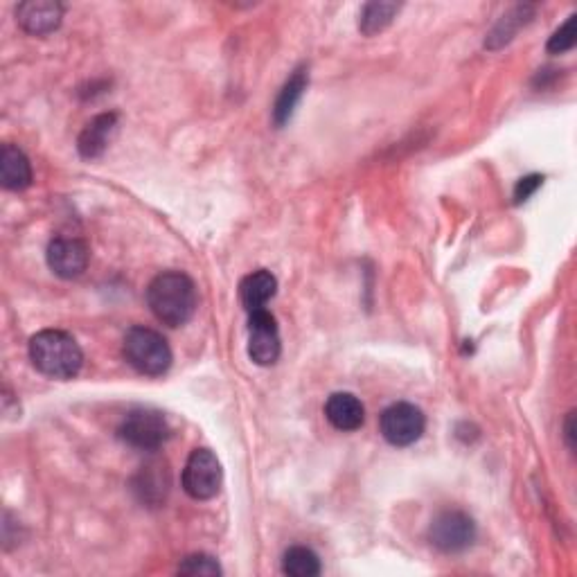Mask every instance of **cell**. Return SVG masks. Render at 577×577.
Instances as JSON below:
<instances>
[{
  "label": "cell",
  "mask_w": 577,
  "mask_h": 577,
  "mask_svg": "<svg viewBox=\"0 0 577 577\" xmlns=\"http://www.w3.org/2000/svg\"><path fill=\"white\" fill-rule=\"evenodd\" d=\"M170 433L172 429L165 415L152 411V408H136V411L127 413L118 429L120 440L140 451H158L170 438Z\"/></svg>",
  "instance_id": "4"
},
{
  "label": "cell",
  "mask_w": 577,
  "mask_h": 577,
  "mask_svg": "<svg viewBox=\"0 0 577 577\" xmlns=\"http://www.w3.org/2000/svg\"><path fill=\"white\" fill-rule=\"evenodd\" d=\"M32 366L50 379H73L84 366V352L73 336L61 330H43L30 341Z\"/></svg>",
  "instance_id": "2"
},
{
  "label": "cell",
  "mask_w": 577,
  "mask_h": 577,
  "mask_svg": "<svg viewBox=\"0 0 577 577\" xmlns=\"http://www.w3.org/2000/svg\"><path fill=\"white\" fill-rule=\"evenodd\" d=\"M325 417L334 429L343 433L357 431L366 422V408L361 399L352 393H334L325 404Z\"/></svg>",
  "instance_id": "11"
},
{
  "label": "cell",
  "mask_w": 577,
  "mask_h": 577,
  "mask_svg": "<svg viewBox=\"0 0 577 577\" xmlns=\"http://www.w3.org/2000/svg\"><path fill=\"white\" fill-rule=\"evenodd\" d=\"M429 539L442 553H460L474 544L476 523L469 514L460 510H445L433 519Z\"/></svg>",
  "instance_id": "7"
},
{
  "label": "cell",
  "mask_w": 577,
  "mask_h": 577,
  "mask_svg": "<svg viewBox=\"0 0 577 577\" xmlns=\"http://www.w3.org/2000/svg\"><path fill=\"white\" fill-rule=\"evenodd\" d=\"M179 573L181 575H192V577H197V575H221V566L215 557H210L206 553H194V555H188L181 562L179 566Z\"/></svg>",
  "instance_id": "19"
},
{
  "label": "cell",
  "mask_w": 577,
  "mask_h": 577,
  "mask_svg": "<svg viewBox=\"0 0 577 577\" xmlns=\"http://www.w3.org/2000/svg\"><path fill=\"white\" fill-rule=\"evenodd\" d=\"M379 429L388 445L411 447L422 438L426 429V417L415 404L397 402L381 413Z\"/></svg>",
  "instance_id": "6"
},
{
  "label": "cell",
  "mask_w": 577,
  "mask_h": 577,
  "mask_svg": "<svg viewBox=\"0 0 577 577\" xmlns=\"http://www.w3.org/2000/svg\"><path fill=\"white\" fill-rule=\"evenodd\" d=\"M575 25H577V16L571 14L566 19V23L562 25V28L555 30L553 37L548 39V52H550V55H564V52L573 50L575 37H577Z\"/></svg>",
  "instance_id": "20"
},
{
  "label": "cell",
  "mask_w": 577,
  "mask_h": 577,
  "mask_svg": "<svg viewBox=\"0 0 577 577\" xmlns=\"http://www.w3.org/2000/svg\"><path fill=\"white\" fill-rule=\"evenodd\" d=\"M61 19H64V7L55 0H28L16 7V23L34 37H46L55 32Z\"/></svg>",
  "instance_id": "10"
},
{
  "label": "cell",
  "mask_w": 577,
  "mask_h": 577,
  "mask_svg": "<svg viewBox=\"0 0 577 577\" xmlns=\"http://www.w3.org/2000/svg\"><path fill=\"white\" fill-rule=\"evenodd\" d=\"M528 16H532V7H528V5L514 7V10L508 16H503V21L496 25L490 37H487V46H490V48H501L503 43H508L514 37V34H517V30L521 28V25L530 21Z\"/></svg>",
  "instance_id": "18"
},
{
  "label": "cell",
  "mask_w": 577,
  "mask_h": 577,
  "mask_svg": "<svg viewBox=\"0 0 577 577\" xmlns=\"http://www.w3.org/2000/svg\"><path fill=\"white\" fill-rule=\"evenodd\" d=\"M307 82H309L307 70L298 68L296 73L287 79V84L282 86L278 100H275V106H273V122L278 124V127H284V124L291 120L298 102L303 100Z\"/></svg>",
  "instance_id": "15"
},
{
  "label": "cell",
  "mask_w": 577,
  "mask_h": 577,
  "mask_svg": "<svg viewBox=\"0 0 577 577\" xmlns=\"http://www.w3.org/2000/svg\"><path fill=\"white\" fill-rule=\"evenodd\" d=\"M147 305L163 325L181 327L197 312V287H194L190 275L181 271H165L156 275L147 287Z\"/></svg>",
  "instance_id": "1"
},
{
  "label": "cell",
  "mask_w": 577,
  "mask_h": 577,
  "mask_svg": "<svg viewBox=\"0 0 577 577\" xmlns=\"http://www.w3.org/2000/svg\"><path fill=\"white\" fill-rule=\"evenodd\" d=\"M402 10L399 3H368L363 5L361 16H359V30L366 34V37H375V34L384 32L397 12Z\"/></svg>",
  "instance_id": "16"
},
{
  "label": "cell",
  "mask_w": 577,
  "mask_h": 577,
  "mask_svg": "<svg viewBox=\"0 0 577 577\" xmlns=\"http://www.w3.org/2000/svg\"><path fill=\"white\" fill-rule=\"evenodd\" d=\"M541 183H544V176H539V174H530L526 176V179H521L517 183V188H514V203L528 201L532 194L541 188Z\"/></svg>",
  "instance_id": "21"
},
{
  "label": "cell",
  "mask_w": 577,
  "mask_h": 577,
  "mask_svg": "<svg viewBox=\"0 0 577 577\" xmlns=\"http://www.w3.org/2000/svg\"><path fill=\"white\" fill-rule=\"evenodd\" d=\"M46 260L52 273L64 280H73L86 271L88 260H91V251H88V246L82 239L57 237L52 239L48 246Z\"/></svg>",
  "instance_id": "9"
},
{
  "label": "cell",
  "mask_w": 577,
  "mask_h": 577,
  "mask_svg": "<svg viewBox=\"0 0 577 577\" xmlns=\"http://www.w3.org/2000/svg\"><path fill=\"white\" fill-rule=\"evenodd\" d=\"M275 291H278V280L266 269L248 273L239 284V298H242V305L248 314L257 312V309H266V303L275 296Z\"/></svg>",
  "instance_id": "14"
},
{
  "label": "cell",
  "mask_w": 577,
  "mask_h": 577,
  "mask_svg": "<svg viewBox=\"0 0 577 577\" xmlns=\"http://www.w3.org/2000/svg\"><path fill=\"white\" fill-rule=\"evenodd\" d=\"M118 124V115L115 113H102L86 124L84 131L79 133L77 149L84 158H97L104 154V149L109 147L111 133Z\"/></svg>",
  "instance_id": "13"
},
{
  "label": "cell",
  "mask_w": 577,
  "mask_h": 577,
  "mask_svg": "<svg viewBox=\"0 0 577 577\" xmlns=\"http://www.w3.org/2000/svg\"><path fill=\"white\" fill-rule=\"evenodd\" d=\"M282 571L291 577H316L321 575V559L312 548L294 546L282 557Z\"/></svg>",
  "instance_id": "17"
},
{
  "label": "cell",
  "mask_w": 577,
  "mask_h": 577,
  "mask_svg": "<svg viewBox=\"0 0 577 577\" xmlns=\"http://www.w3.org/2000/svg\"><path fill=\"white\" fill-rule=\"evenodd\" d=\"M0 183H3L5 190L12 192L30 188L32 183V165L28 156L10 142L0 149Z\"/></svg>",
  "instance_id": "12"
},
{
  "label": "cell",
  "mask_w": 577,
  "mask_h": 577,
  "mask_svg": "<svg viewBox=\"0 0 577 577\" xmlns=\"http://www.w3.org/2000/svg\"><path fill=\"white\" fill-rule=\"evenodd\" d=\"M129 366L147 377H161L172 366V348L163 334L149 327H131L122 343Z\"/></svg>",
  "instance_id": "3"
},
{
  "label": "cell",
  "mask_w": 577,
  "mask_h": 577,
  "mask_svg": "<svg viewBox=\"0 0 577 577\" xmlns=\"http://www.w3.org/2000/svg\"><path fill=\"white\" fill-rule=\"evenodd\" d=\"M280 330L275 316L266 309L248 314V357L257 366H273L280 359Z\"/></svg>",
  "instance_id": "8"
},
{
  "label": "cell",
  "mask_w": 577,
  "mask_h": 577,
  "mask_svg": "<svg viewBox=\"0 0 577 577\" xmlns=\"http://www.w3.org/2000/svg\"><path fill=\"white\" fill-rule=\"evenodd\" d=\"M564 438H566V445L568 449H575V413L571 411L566 415V422H564Z\"/></svg>",
  "instance_id": "22"
},
{
  "label": "cell",
  "mask_w": 577,
  "mask_h": 577,
  "mask_svg": "<svg viewBox=\"0 0 577 577\" xmlns=\"http://www.w3.org/2000/svg\"><path fill=\"white\" fill-rule=\"evenodd\" d=\"M221 463L210 449H194L183 469V490L194 501L215 499L221 490Z\"/></svg>",
  "instance_id": "5"
}]
</instances>
